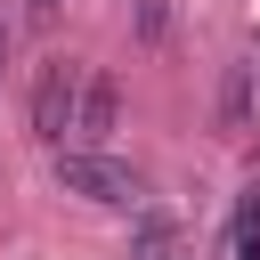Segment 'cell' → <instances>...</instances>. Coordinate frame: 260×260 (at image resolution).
<instances>
[{
	"mask_svg": "<svg viewBox=\"0 0 260 260\" xmlns=\"http://www.w3.org/2000/svg\"><path fill=\"white\" fill-rule=\"evenodd\" d=\"M73 122H81V65L49 57L41 81H32V138L65 154V146H73Z\"/></svg>",
	"mask_w": 260,
	"mask_h": 260,
	"instance_id": "cell-1",
	"label": "cell"
},
{
	"mask_svg": "<svg viewBox=\"0 0 260 260\" xmlns=\"http://www.w3.org/2000/svg\"><path fill=\"white\" fill-rule=\"evenodd\" d=\"M57 16H65V0H24V24H32V32H49Z\"/></svg>",
	"mask_w": 260,
	"mask_h": 260,
	"instance_id": "cell-7",
	"label": "cell"
},
{
	"mask_svg": "<svg viewBox=\"0 0 260 260\" xmlns=\"http://www.w3.org/2000/svg\"><path fill=\"white\" fill-rule=\"evenodd\" d=\"M0 73H8V16H0Z\"/></svg>",
	"mask_w": 260,
	"mask_h": 260,
	"instance_id": "cell-8",
	"label": "cell"
},
{
	"mask_svg": "<svg viewBox=\"0 0 260 260\" xmlns=\"http://www.w3.org/2000/svg\"><path fill=\"white\" fill-rule=\"evenodd\" d=\"M236 260H260V187H244L236 203Z\"/></svg>",
	"mask_w": 260,
	"mask_h": 260,
	"instance_id": "cell-4",
	"label": "cell"
},
{
	"mask_svg": "<svg viewBox=\"0 0 260 260\" xmlns=\"http://www.w3.org/2000/svg\"><path fill=\"white\" fill-rule=\"evenodd\" d=\"M114 122H122V89H114V73H81V122H73V146H98V154H106Z\"/></svg>",
	"mask_w": 260,
	"mask_h": 260,
	"instance_id": "cell-3",
	"label": "cell"
},
{
	"mask_svg": "<svg viewBox=\"0 0 260 260\" xmlns=\"http://www.w3.org/2000/svg\"><path fill=\"white\" fill-rule=\"evenodd\" d=\"M244 114H252V73L236 65V73H228V98H219V122H228V130H244Z\"/></svg>",
	"mask_w": 260,
	"mask_h": 260,
	"instance_id": "cell-6",
	"label": "cell"
},
{
	"mask_svg": "<svg viewBox=\"0 0 260 260\" xmlns=\"http://www.w3.org/2000/svg\"><path fill=\"white\" fill-rule=\"evenodd\" d=\"M57 179H65V195H89V203H138V171L114 162V154H98V146H65Z\"/></svg>",
	"mask_w": 260,
	"mask_h": 260,
	"instance_id": "cell-2",
	"label": "cell"
},
{
	"mask_svg": "<svg viewBox=\"0 0 260 260\" xmlns=\"http://www.w3.org/2000/svg\"><path fill=\"white\" fill-rule=\"evenodd\" d=\"M130 260H179V236H171V219H138V252Z\"/></svg>",
	"mask_w": 260,
	"mask_h": 260,
	"instance_id": "cell-5",
	"label": "cell"
}]
</instances>
